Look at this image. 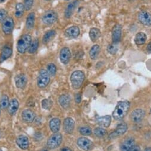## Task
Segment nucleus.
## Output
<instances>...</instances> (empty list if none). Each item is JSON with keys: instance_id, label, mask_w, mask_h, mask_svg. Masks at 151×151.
Here are the masks:
<instances>
[{"instance_id": "1", "label": "nucleus", "mask_w": 151, "mask_h": 151, "mask_svg": "<svg viewBox=\"0 0 151 151\" xmlns=\"http://www.w3.org/2000/svg\"><path fill=\"white\" fill-rule=\"evenodd\" d=\"M130 108V102L127 101H120L114 112L112 113V116L116 120H120L123 119L126 115L127 112Z\"/></svg>"}, {"instance_id": "2", "label": "nucleus", "mask_w": 151, "mask_h": 151, "mask_svg": "<svg viewBox=\"0 0 151 151\" xmlns=\"http://www.w3.org/2000/svg\"><path fill=\"white\" fill-rule=\"evenodd\" d=\"M85 76L84 73L81 70L74 71L70 77V81L74 89H79L83 85Z\"/></svg>"}, {"instance_id": "3", "label": "nucleus", "mask_w": 151, "mask_h": 151, "mask_svg": "<svg viewBox=\"0 0 151 151\" xmlns=\"http://www.w3.org/2000/svg\"><path fill=\"white\" fill-rule=\"evenodd\" d=\"M32 42V37L28 34L23 35L18 41L17 45V51L20 54H24L28 50Z\"/></svg>"}, {"instance_id": "4", "label": "nucleus", "mask_w": 151, "mask_h": 151, "mask_svg": "<svg viewBox=\"0 0 151 151\" xmlns=\"http://www.w3.org/2000/svg\"><path fill=\"white\" fill-rule=\"evenodd\" d=\"M50 81V75L47 70L42 69L40 71L39 76L37 77V84L38 87L41 89L46 88Z\"/></svg>"}, {"instance_id": "5", "label": "nucleus", "mask_w": 151, "mask_h": 151, "mask_svg": "<svg viewBox=\"0 0 151 151\" xmlns=\"http://www.w3.org/2000/svg\"><path fill=\"white\" fill-rule=\"evenodd\" d=\"M58 19L57 13L53 10L46 12L42 16V22L46 25H52L54 24Z\"/></svg>"}, {"instance_id": "6", "label": "nucleus", "mask_w": 151, "mask_h": 151, "mask_svg": "<svg viewBox=\"0 0 151 151\" xmlns=\"http://www.w3.org/2000/svg\"><path fill=\"white\" fill-rule=\"evenodd\" d=\"M62 135L60 133H55L50 136L48 142L47 146L50 149H53L58 147L62 142Z\"/></svg>"}, {"instance_id": "7", "label": "nucleus", "mask_w": 151, "mask_h": 151, "mask_svg": "<svg viewBox=\"0 0 151 151\" xmlns=\"http://www.w3.org/2000/svg\"><path fill=\"white\" fill-rule=\"evenodd\" d=\"M122 34V27L120 24H117L112 30V41L113 44H118L121 40Z\"/></svg>"}, {"instance_id": "8", "label": "nucleus", "mask_w": 151, "mask_h": 151, "mask_svg": "<svg viewBox=\"0 0 151 151\" xmlns=\"http://www.w3.org/2000/svg\"><path fill=\"white\" fill-rule=\"evenodd\" d=\"M14 22L12 17H7L3 22V23H2L3 32L6 35L10 34L14 29Z\"/></svg>"}, {"instance_id": "9", "label": "nucleus", "mask_w": 151, "mask_h": 151, "mask_svg": "<svg viewBox=\"0 0 151 151\" xmlns=\"http://www.w3.org/2000/svg\"><path fill=\"white\" fill-rule=\"evenodd\" d=\"M138 20L141 24L145 26L151 25V14L146 11H142L138 14Z\"/></svg>"}, {"instance_id": "10", "label": "nucleus", "mask_w": 151, "mask_h": 151, "mask_svg": "<svg viewBox=\"0 0 151 151\" xmlns=\"http://www.w3.org/2000/svg\"><path fill=\"white\" fill-rule=\"evenodd\" d=\"M145 116V112L144 110L140 108L136 109L132 112L130 114L131 120L134 122L137 123L140 122Z\"/></svg>"}, {"instance_id": "11", "label": "nucleus", "mask_w": 151, "mask_h": 151, "mask_svg": "<svg viewBox=\"0 0 151 151\" xmlns=\"http://www.w3.org/2000/svg\"><path fill=\"white\" fill-rule=\"evenodd\" d=\"M71 56V52L68 48L64 47L61 50L60 52V59L63 64H68L70 60Z\"/></svg>"}, {"instance_id": "12", "label": "nucleus", "mask_w": 151, "mask_h": 151, "mask_svg": "<svg viewBox=\"0 0 151 151\" xmlns=\"http://www.w3.org/2000/svg\"><path fill=\"white\" fill-rule=\"evenodd\" d=\"M79 4V1L78 0H74V1L71 2L67 7L65 10V17L67 19H69L73 15L75 9L77 8Z\"/></svg>"}, {"instance_id": "13", "label": "nucleus", "mask_w": 151, "mask_h": 151, "mask_svg": "<svg viewBox=\"0 0 151 151\" xmlns=\"http://www.w3.org/2000/svg\"><path fill=\"white\" fill-rule=\"evenodd\" d=\"M78 145L84 150H89L92 147V142L86 137H80L77 142Z\"/></svg>"}, {"instance_id": "14", "label": "nucleus", "mask_w": 151, "mask_h": 151, "mask_svg": "<svg viewBox=\"0 0 151 151\" xmlns=\"http://www.w3.org/2000/svg\"><path fill=\"white\" fill-rule=\"evenodd\" d=\"M74 128V122L71 118H66L63 122V129L65 133H72Z\"/></svg>"}, {"instance_id": "15", "label": "nucleus", "mask_w": 151, "mask_h": 151, "mask_svg": "<svg viewBox=\"0 0 151 151\" xmlns=\"http://www.w3.org/2000/svg\"><path fill=\"white\" fill-rule=\"evenodd\" d=\"M127 129V126L125 123L120 124L116 128V130L110 134L109 137L111 138H115L117 136H121L126 133Z\"/></svg>"}, {"instance_id": "16", "label": "nucleus", "mask_w": 151, "mask_h": 151, "mask_svg": "<svg viewBox=\"0 0 151 151\" xmlns=\"http://www.w3.org/2000/svg\"><path fill=\"white\" fill-rule=\"evenodd\" d=\"M16 143L18 146L23 150L27 149L29 147V145L28 138L23 135H20L18 136L16 139Z\"/></svg>"}, {"instance_id": "17", "label": "nucleus", "mask_w": 151, "mask_h": 151, "mask_svg": "<svg viewBox=\"0 0 151 151\" xmlns=\"http://www.w3.org/2000/svg\"><path fill=\"white\" fill-rule=\"evenodd\" d=\"M65 34L68 37L76 38L80 34V29L79 27L76 26H73L66 29L65 31Z\"/></svg>"}, {"instance_id": "18", "label": "nucleus", "mask_w": 151, "mask_h": 151, "mask_svg": "<svg viewBox=\"0 0 151 151\" xmlns=\"http://www.w3.org/2000/svg\"><path fill=\"white\" fill-rule=\"evenodd\" d=\"M15 83L17 88L23 89L27 83V78L23 74H20L15 78Z\"/></svg>"}, {"instance_id": "19", "label": "nucleus", "mask_w": 151, "mask_h": 151, "mask_svg": "<svg viewBox=\"0 0 151 151\" xmlns=\"http://www.w3.org/2000/svg\"><path fill=\"white\" fill-rule=\"evenodd\" d=\"M134 139L133 137L127 138L122 144L120 146L121 151H128L130 148H132L135 145Z\"/></svg>"}, {"instance_id": "20", "label": "nucleus", "mask_w": 151, "mask_h": 151, "mask_svg": "<svg viewBox=\"0 0 151 151\" xmlns=\"http://www.w3.org/2000/svg\"><path fill=\"white\" fill-rule=\"evenodd\" d=\"M22 117L27 123H32L35 119L34 112L30 109H26L22 112Z\"/></svg>"}, {"instance_id": "21", "label": "nucleus", "mask_w": 151, "mask_h": 151, "mask_svg": "<svg viewBox=\"0 0 151 151\" xmlns=\"http://www.w3.org/2000/svg\"><path fill=\"white\" fill-rule=\"evenodd\" d=\"M58 101L63 108L67 109L71 104V97L68 95L63 94L59 97Z\"/></svg>"}, {"instance_id": "22", "label": "nucleus", "mask_w": 151, "mask_h": 151, "mask_svg": "<svg viewBox=\"0 0 151 151\" xmlns=\"http://www.w3.org/2000/svg\"><path fill=\"white\" fill-rule=\"evenodd\" d=\"M12 54V50L9 47H5L3 48L1 55H0V63H3L11 57Z\"/></svg>"}, {"instance_id": "23", "label": "nucleus", "mask_w": 151, "mask_h": 151, "mask_svg": "<svg viewBox=\"0 0 151 151\" xmlns=\"http://www.w3.org/2000/svg\"><path fill=\"white\" fill-rule=\"evenodd\" d=\"M61 125V122L60 120L58 118H54L52 119L50 123V127L51 130L54 133H57L60 128Z\"/></svg>"}, {"instance_id": "24", "label": "nucleus", "mask_w": 151, "mask_h": 151, "mask_svg": "<svg viewBox=\"0 0 151 151\" xmlns=\"http://www.w3.org/2000/svg\"><path fill=\"white\" fill-rule=\"evenodd\" d=\"M147 36L143 32L137 33L134 37V42L137 45H143L146 41Z\"/></svg>"}, {"instance_id": "25", "label": "nucleus", "mask_w": 151, "mask_h": 151, "mask_svg": "<svg viewBox=\"0 0 151 151\" xmlns=\"http://www.w3.org/2000/svg\"><path fill=\"white\" fill-rule=\"evenodd\" d=\"M19 107V103L16 99H12L10 101L9 106V112L11 115H14Z\"/></svg>"}, {"instance_id": "26", "label": "nucleus", "mask_w": 151, "mask_h": 151, "mask_svg": "<svg viewBox=\"0 0 151 151\" xmlns=\"http://www.w3.org/2000/svg\"><path fill=\"white\" fill-rule=\"evenodd\" d=\"M89 36L91 41L93 42H96L101 36V31L96 27H92L89 31Z\"/></svg>"}, {"instance_id": "27", "label": "nucleus", "mask_w": 151, "mask_h": 151, "mask_svg": "<svg viewBox=\"0 0 151 151\" xmlns=\"http://www.w3.org/2000/svg\"><path fill=\"white\" fill-rule=\"evenodd\" d=\"M111 122V117L110 116H105L97 119L98 124L104 127H108L110 125Z\"/></svg>"}, {"instance_id": "28", "label": "nucleus", "mask_w": 151, "mask_h": 151, "mask_svg": "<svg viewBox=\"0 0 151 151\" xmlns=\"http://www.w3.org/2000/svg\"><path fill=\"white\" fill-rule=\"evenodd\" d=\"M56 32L54 30H50L47 31L44 35L42 38V42L44 44H47L49 43L55 37Z\"/></svg>"}, {"instance_id": "29", "label": "nucleus", "mask_w": 151, "mask_h": 151, "mask_svg": "<svg viewBox=\"0 0 151 151\" xmlns=\"http://www.w3.org/2000/svg\"><path fill=\"white\" fill-rule=\"evenodd\" d=\"M35 16L34 13H30L27 17L26 22V26L28 29H32L34 27Z\"/></svg>"}, {"instance_id": "30", "label": "nucleus", "mask_w": 151, "mask_h": 151, "mask_svg": "<svg viewBox=\"0 0 151 151\" xmlns=\"http://www.w3.org/2000/svg\"><path fill=\"white\" fill-rule=\"evenodd\" d=\"M100 52V47L98 45H93L90 50L89 56L92 60H96Z\"/></svg>"}, {"instance_id": "31", "label": "nucleus", "mask_w": 151, "mask_h": 151, "mask_svg": "<svg viewBox=\"0 0 151 151\" xmlns=\"http://www.w3.org/2000/svg\"><path fill=\"white\" fill-rule=\"evenodd\" d=\"M39 47V40L37 39H35L32 41L30 46L27 50L29 54H34L36 52L37 48Z\"/></svg>"}, {"instance_id": "32", "label": "nucleus", "mask_w": 151, "mask_h": 151, "mask_svg": "<svg viewBox=\"0 0 151 151\" xmlns=\"http://www.w3.org/2000/svg\"><path fill=\"white\" fill-rule=\"evenodd\" d=\"M24 11V5L21 3H17L15 7V16L17 18H20L23 16Z\"/></svg>"}, {"instance_id": "33", "label": "nucleus", "mask_w": 151, "mask_h": 151, "mask_svg": "<svg viewBox=\"0 0 151 151\" xmlns=\"http://www.w3.org/2000/svg\"><path fill=\"white\" fill-rule=\"evenodd\" d=\"M9 104L10 101L9 97L6 95L2 96L1 99H0V106H1V107L3 109H6L9 107Z\"/></svg>"}, {"instance_id": "34", "label": "nucleus", "mask_w": 151, "mask_h": 151, "mask_svg": "<svg viewBox=\"0 0 151 151\" xmlns=\"http://www.w3.org/2000/svg\"><path fill=\"white\" fill-rule=\"evenodd\" d=\"M119 50V48L117 46V44H111L108 45L107 47V51L112 54V55H114L116 54Z\"/></svg>"}, {"instance_id": "35", "label": "nucleus", "mask_w": 151, "mask_h": 151, "mask_svg": "<svg viewBox=\"0 0 151 151\" xmlns=\"http://www.w3.org/2000/svg\"><path fill=\"white\" fill-rule=\"evenodd\" d=\"M106 130L101 127L96 128L94 130V133L98 137H103L106 134Z\"/></svg>"}, {"instance_id": "36", "label": "nucleus", "mask_w": 151, "mask_h": 151, "mask_svg": "<svg viewBox=\"0 0 151 151\" xmlns=\"http://www.w3.org/2000/svg\"><path fill=\"white\" fill-rule=\"evenodd\" d=\"M53 102L49 99H45L42 101V107L47 110H50L52 106Z\"/></svg>"}, {"instance_id": "37", "label": "nucleus", "mask_w": 151, "mask_h": 151, "mask_svg": "<svg viewBox=\"0 0 151 151\" xmlns=\"http://www.w3.org/2000/svg\"><path fill=\"white\" fill-rule=\"evenodd\" d=\"M47 71L48 72L49 74L52 76H54L57 72V68L54 64L50 63L47 65Z\"/></svg>"}, {"instance_id": "38", "label": "nucleus", "mask_w": 151, "mask_h": 151, "mask_svg": "<svg viewBox=\"0 0 151 151\" xmlns=\"http://www.w3.org/2000/svg\"><path fill=\"white\" fill-rule=\"evenodd\" d=\"M81 134L84 136H89L92 133V129L89 127H82L80 129Z\"/></svg>"}, {"instance_id": "39", "label": "nucleus", "mask_w": 151, "mask_h": 151, "mask_svg": "<svg viewBox=\"0 0 151 151\" xmlns=\"http://www.w3.org/2000/svg\"><path fill=\"white\" fill-rule=\"evenodd\" d=\"M34 0H24V7L26 11L30 10L33 4Z\"/></svg>"}, {"instance_id": "40", "label": "nucleus", "mask_w": 151, "mask_h": 151, "mask_svg": "<svg viewBox=\"0 0 151 151\" xmlns=\"http://www.w3.org/2000/svg\"><path fill=\"white\" fill-rule=\"evenodd\" d=\"M7 17V12L4 9H0V22H3Z\"/></svg>"}, {"instance_id": "41", "label": "nucleus", "mask_w": 151, "mask_h": 151, "mask_svg": "<svg viewBox=\"0 0 151 151\" xmlns=\"http://www.w3.org/2000/svg\"><path fill=\"white\" fill-rule=\"evenodd\" d=\"M128 151H140V149L138 146L134 145L132 148H130Z\"/></svg>"}, {"instance_id": "42", "label": "nucleus", "mask_w": 151, "mask_h": 151, "mask_svg": "<svg viewBox=\"0 0 151 151\" xmlns=\"http://www.w3.org/2000/svg\"><path fill=\"white\" fill-rule=\"evenodd\" d=\"M75 101L77 103H80L81 102V96L80 94H77L75 96Z\"/></svg>"}, {"instance_id": "43", "label": "nucleus", "mask_w": 151, "mask_h": 151, "mask_svg": "<svg viewBox=\"0 0 151 151\" xmlns=\"http://www.w3.org/2000/svg\"><path fill=\"white\" fill-rule=\"evenodd\" d=\"M60 151H71V150L68 147H64L61 149Z\"/></svg>"}, {"instance_id": "44", "label": "nucleus", "mask_w": 151, "mask_h": 151, "mask_svg": "<svg viewBox=\"0 0 151 151\" xmlns=\"http://www.w3.org/2000/svg\"><path fill=\"white\" fill-rule=\"evenodd\" d=\"M145 151H151V147H149L146 148V149H145Z\"/></svg>"}, {"instance_id": "45", "label": "nucleus", "mask_w": 151, "mask_h": 151, "mask_svg": "<svg viewBox=\"0 0 151 151\" xmlns=\"http://www.w3.org/2000/svg\"><path fill=\"white\" fill-rule=\"evenodd\" d=\"M6 1V0H0V3H2Z\"/></svg>"}, {"instance_id": "46", "label": "nucleus", "mask_w": 151, "mask_h": 151, "mask_svg": "<svg viewBox=\"0 0 151 151\" xmlns=\"http://www.w3.org/2000/svg\"><path fill=\"white\" fill-rule=\"evenodd\" d=\"M41 151H48V150H46V149H42V150H41Z\"/></svg>"}, {"instance_id": "47", "label": "nucleus", "mask_w": 151, "mask_h": 151, "mask_svg": "<svg viewBox=\"0 0 151 151\" xmlns=\"http://www.w3.org/2000/svg\"><path fill=\"white\" fill-rule=\"evenodd\" d=\"M129 1H134V0H129Z\"/></svg>"}, {"instance_id": "48", "label": "nucleus", "mask_w": 151, "mask_h": 151, "mask_svg": "<svg viewBox=\"0 0 151 151\" xmlns=\"http://www.w3.org/2000/svg\"><path fill=\"white\" fill-rule=\"evenodd\" d=\"M65 1H70V0H65Z\"/></svg>"}, {"instance_id": "49", "label": "nucleus", "mask_w": 151, "mask_h": 151, "mask_svg": "<svg viewBox=\"0 0 151 151\" xmlns=\"http://www.w3.org/2000/svg\"><path fill=\"white\" fill-rule=\"evenodd\" d=\"M46 1H51V0H46Z\"/></svg>"}, {"instance_id": "50", "label": "nucleus", "mask_w": 151, "mask_h": 151, "mask_svg": "<svg viewBox=\"0 0 151 151\" xmlns=\"http://www.w3.org/2000/svg\"><path fill=\"white\" fill-rule=\"evenodd\" d=\"M0 151H2V150H1V149H0Z\"/></svg>"}, {"instance_id": "51", "label": "nucleus", "mask_w": 151, "mask_h": 151, "mask_svg": "<svg viewBox=\"0 0 151 151\" xmlns=\"http://www.w3.org/2000/svg\"><path fill=\"white\" fill-rule=\"evenodd\" d=\"M150 112H151V109H150Z\"/></svg>"}]
</instances>
